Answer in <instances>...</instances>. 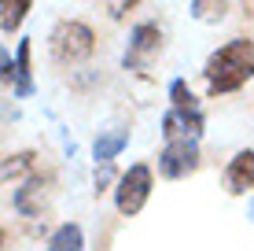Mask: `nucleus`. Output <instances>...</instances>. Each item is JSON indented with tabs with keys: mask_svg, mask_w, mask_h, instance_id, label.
<instances>
[{
	"mask_svg": "<svg viewBox=\"0 0 254 251\" xmlns=\"http://www.w3.org/2000/svg\"><path fill=\"white\" fill-rule=\"evenodd\" d=\"M206 78V92L210 96H225V92H236L254 78V41L236 37L229 45H221L214 56L206 59L203 67Z\"/></svg>",
	"mask_w": 254,
	"mask_h": 251,
	"instance_id": "obj_1",
	"label": "nucleus"
},
{
	"mask_svg": "<svg viewBox=\"0 0 254 251\" xmlns=\"http://www.w3.org/2000/svg\"><path fill=\"white\" fill-rule=\"evenodd\" d=\"M48 52L59 67H74V63H85V59L96 52V33L89 22L81 19H63L56 22V30L48 33Z\"/></svg>",
	"mask_w": 254,
	"mask_h": 251,
	"instance_id": "obj_2",
	"label": "nucleus"
},
{
	"mask_svg": "<svg viewBox=\"0 0 254 251\" xmlns=\"http://www.w3.org/2000/svg\"><path fill=\"white\" fill-rule=\"evenodd\" d=\"M151 188H155V174L147 163L129 167L115 185V207H118L122 218H133V214L144 211V203L151 200Z\"/></svg>",
	"mask_w": 254,
	"mask_h": 251,
	"instance_id": "obj_3",
	"label": "nucleus"
},
{
	"mask_svg": "<svg viewBox=\"0 0 254 251\" xmlns=\"http://www.w3.org/2000/svg\"><path fill=\"white\" fill-rule=\"evenodd\" d=\"M52 192H56V188H52V177L37 170L33 177H26L22 185L11 192V207L22 214V218H30L33 226H37V222H45V214H48Z\"/></svg>",
	"mask_w": 254,
	"mask_h": 251,
	"instance_id": "obj_4",
	"label": "nucleus"
},
{
	"mask_svg": "<svg viewBox=\"0 0 254 251\" xmlns=\"http://www.w3.org/2000/svg\"><path fill=\"white\" fill-rule=\"evenodd\" d=\"M159 52H162V30H159V22H140V26H133V33H129V48H126V56H122V67L144 74Z\"/></svg>",
	"mask_w": 254,
	"mask_h": 251,
	"instance_id": "obj_5",
	"label": "nucleus"
},
{
	"mask_svg": "<svg viewBox=\"0 0 254 251\" xmlns=\"http://www.w3.org/2000/svg\"><path fill=\"white\" fill-rule=\"evenodd\" d=\"M199 170V144L195 137H177V141H166V148L159 152V174L166 181H181L188 174Z\"/></svg>",
	"mask_w": 254,
	"mask_h": 251,
	"instance_id": "obj_6",
	"label": "nucleus"
},
{
	"mask_svg": "<svg viewBox=\"0 0 254 251\" xmlns=\"http://www.w3.org/2000/svg\"><path fill=\"white\" fill-rule=\"evenodd\" d=\"M254 188V152L243 148L236 152L229 159V167H225V192L229 196H247Z\"/></svg>",
	"mask_w": 254,
	"mask_h": 251,
	"instance_id": "obj_7",
	"label": "nucleus"
},
{
	"mask_svg": "<svg viewBox=\"0 0 254 251\" xmlns=\"http://www.w3.org/2000/svg\"><path fill=\"white\" fill-rule=\"evenodd\" d=\"M199 133H203V111L199 107H191V111L170 107L162 115V137L166 141H177V137H195L199 141Z\"/></svg>",
	"mask_w": 254,
	"mask_h": 251,
	"instance_id": "obj_8",
	"label": "nucleus"
},
{
	"mask_svg": "<svg viewBox=\"0 0 254 251\" xmlns=\"http://www.w3.org/2000/svg\"><path fill=\"white\" fill-rule=\"evenodd\" d=\"M37 170H41V155H37V152L4 155V185H22V181L33 177Z\"/></svg>",
	"mask_w": 254,
	"mask_h": 251,
	"instance_id": "obj_9",
	"label": "nucleus"
},
{
	"mask_svg": "<svg viewBox=\"0 0 254 251\" xmlns=\"http://www.w3.org/2000/svg\"><path fill=\"white\" fill-rule=\"evenodd\" d=\"M30 56L33 45L22 41L19 52H15V78H11V96H30L33 92V71H30Z\"/></svg>",
	"mask_w": 254,
	"mask_h": 251,
	"instance_id": "obj_10",
	"label": "nucleus"
},
{
	"mask_svg": "<svg viewBox=\"0 0 254 251\" xmlns=\"http://www.w3.org/2000/svg\"><path fill=\"white\" fill-rule=\"evenodd\" d=\"M129 144V129H107V133H100L96 137V144H92V155H96V163H115L122 148Z\"/></svg>",
	"mask_w": 254,
	"mask_h": 251,
	"instance_id": "obj_11",
	"label": "nucleus"
},
{
	"mask_svg": "<svg viewBox=\"0 0 254 251\" xmlns=\"http://www.w3.org/2000/svg\"><path fill=\"white\" fill-rule=\"evenodd\" d=\"M45 251H85V237H81V226H74V222L59 226V229H56V233L48 237Z\"/></svg>",
	"mask_w": 254,
	"mask_h": 251,
	"instance_id": "obj_12",
	"label": "nucleus"
},
{
	"mask_svg": "<svg viewBox=\"0 0 254 251\" xmlns=\"http://www.w3.org/2000/svg\"><path fill=\"white\" fill-rule=\"evenodd\" d=\"M33 0H0V30L4 33H15L26 19V11H30Z\"/></svg>",
	"mask_w": 254,
	"mask_h": 251,
	"instance_id": "obj_13",
	"label": "nucleus"
},
{
	"mask_svg": "<svg viewBox=\"0 0 254 251\" xmlns=\"http://www.w3.org/2000/svg\"><path fill=\"white\" fill-rule=\"evenodd\" d=\"M229 11V0H191V15L199 22H221Z\"/></svg>",
	"mask_w": 254,
	"mask_h": 251,
	"instance_id": "obj_14",
	"label": "nucleus"
},
{
	"mask_svg": "<svg viewBox=\"0 0 254 251\" xmlns=\"http://www.w3.org/2000/svg\"><path fill=\"white\" fill-rule=\"evenodd\" d=\"M170 103H173L177 111H191V107H199L195 92L188 89V82H185V78H173V82H170Z\"/></svg>",
	"mask_w": 254,
	"mask_h": 251,
	"instance_id": "obj_15",
	"label": "nucleus"
},
{
	"mask_svg": "<svg viewBox=\"0 0 254 251\" xmlns=\"http://www.w3.org/2000/svg\"><path fill=\"white\" fill-rule=\"evenodd\" d=\"M118 177H122V174H115V163H96V181H92L96 196L111 192V185H118Z\"/></svg>",
	"mask_w": 254,
	"mask_h": 251,
	"instance_id": "obj_16",
	"label": "nucleus"
},
{
	"mask_svg": "<svg viewBox=\"0 0 254 251\" xmlns=\"http://www.w3.org/2000/svg\"><path fill=\"white\" fill-rule=\"evenodd\" d=\"M136 7H140V0H107V15L115 22H122L129 11H136Z\"/></svg>",
	"mask_w": 254,
	"mask_h": 251,
	"instance_id": "obj_17",
	"label": "nucleus"
},
{
	"mask_svg": "<svg viewBox=\"0 0 254 251\" xmlns=\"http://www.w3.org/2000/svg\"><path fill=\"white\" fill-rule=\"evenodd\" d=\"M96 251H107V237H103V244H100V248H96Z\"/></svg>",
	"mask_w": 254,
	"mask_h": 251,
	"instance_id": "obj_18",
	"label": "nucleus"
},
{
	"mask_svg": "<svg viewBox=\"0 0 254 251\" xmlns=\"http://www.w3.org/2000/svg\"><path fill=\"white\" fill-rule=\"evenodd\" d=\"M251 218H254V200H251Z\"/></svg>",
	"mask_w": 254,
	"mask_h": 251,
	"instance_id": "obj_19",
	"label": "nucleus"
}]
</instances>
